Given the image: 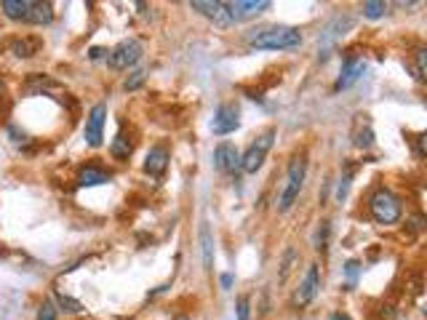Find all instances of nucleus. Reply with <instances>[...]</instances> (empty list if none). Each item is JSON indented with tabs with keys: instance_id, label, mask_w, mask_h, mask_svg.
<instances>
[{
	"instance_id": "1",
	"label": "nucleus",
	"mask_w": 427,
	"mask_h": 320,
	"mask_svg": "<svg viewBox=\"0 0 427 320\" xmlns=\"http://www.w3.org/2000/svg\"><path fill=\"white\" fill-rule=\"evenodd\" d=\"M249 46L256 51H289V49H299L302 46V33L294 30V27H283V24H275V27H262L249 33Z\"/></svg>"
},
{
	"instance_id": "2",
	"label": "nucleus",
	"mask_w": 427,
	"mask_h": 320,
	"mask_svg": "<svg viewBox=\"0 0 427 320\" xmlns=\"http://www.w3.org/2000/svg\"><path fill=\"white\" fill-rule=\"evenodd\" d=\"M302 185H305V160L302 158H294L289 166V174H286V187H283V192L278 198V211L281 214H286L291 205H294V201L302 192Z\"/></svg>"
},
{
	"instance_id": "3",
	"label": "nucleus",
	"mask_w": 427,
	"mask_h": 320,
	"mask_svg": "<svg viewBox=\"0 0 427 320\" xmlns=\"http://www.w3.org/2000/svg\"><path fill=\"white\" fill-rule=\"evenodd\" d=\"M369 205H371V214H374V219L379 224H395L401 219V201L390 190H376Z\"/></svg>"
},
{
	"instance_id": "4",
	"label": "nucleus",
	"mask_w": 427,
	"mask_h": 320,
	"mask_svg": "<svg viewBox=\"0 0 427 320\" xmlns=\"http://www.w3.org/2000/svg\"><path fill=\"white\" fill-rule=\"evenodd\" d=\"M139 59H142V43L128 37V40H120L112 51H107V65L112 69H128L134 67Z\"/></svg>"
},
{
	"instance_id": "5",
	"label": "nucleus",
	"mask_w": 427,
	"mask_h": 320,
	"mask_svg": "<svg viewBox=\"0 0 427 320\" xmlns=\"http://www.w3.org/2000/svg\"><path fill=\"white\" fill-rule=\"evenodd\" d=\"M273 136H275L273 128L265 131L262 136H256V142L249 147V150L240 155V169L246 171V174H254V171L265 163V155H267V150L273 147Z\"/></svg>"
},
{
	"instance_id": "6",
	"label": "nucleus",
	"mask_w": 427,
	"mask_h": 320,
	"mask_svg": "<svg viewBox=\"0 0 427 320\" xmlns=\"http://www.w3.org/2000/svg\"><path fill=\"white\" fill-rule=\"evenodd\" d=\"M224 8H227V14L235 24V22H246V19H254L262 11H267L270 0H235V3H224Z\"/></svg>"
},
{
	"instance_id": "7",
	"label": "nucleus",
	"mask_w": 427,
	"mask_h": 320,
	"mask_svg": "<svg viewBox=\"0 0 427 320\" xmlns=\"http://www.w3.org/2000/svg\"><path fill=\"white\" fill-rule=\"evenodd\" d=\"M238 107L235 104H219V110L214 112V120H211V131L217 136H227L233 134L235 128L240 126V118H238Z\"/></svg>"
},
{
	"instance_id": "8",
	"label": "nucleus",
	"mask_w": 427,
	"mask_h": 320,
	"mask_svg": "<svg viewBox=\"0 0 427 320\" xmlns=\"http://www.w3.org/2000/svg\"><path fill=\"white\" fill-rule=\"evenodd\" d=\"M104 120H107V104H94V110L85 118V142L91 147H99L104 139Z\"/></svg>"
},
{
	"instance_id": "9",
	"label": "nucleus",
	"mask_w": 427,
	"mask_h": 320,
	"mask_svg": "<svg viewBox=\"0 0 427 320\" xmlns=\"http://www.w3.org/2000/svg\"><path fill=\"white\" fill-rule=\"evenodd\" d=\"M214 166L222 171V174H235L240 169V152L235 144H230V142H222V144H217V150H214Z\"/></svg>"
},
{
	"instance_id": "10",
	"label": "nucleus",
	"mask_w": 427,
	"mask_h": 320,
	"mask_svg": "<svg viewBox=\"0 0 427 320\" xmlns=\"http://www.w3.org/2000/svg\"><path fill=\"white\" fill-rule=\"evenodd\" d=\"M318 288H321V272H318V264H310L308 272H305V280L299 283V291H296L294 302L299 304V307H305V304H310L318 296Z\"/></svg>"
},
{
	"instance_id": "11",
	"label": "nucleus",
	"mask_w": 427,
	"mask_h": 320,
	"mask_svg": "<svg viewBox=\"0 0 427 320\" xmlns=\"http://www.w3.org/2000/svg\"><path fill=\"white\" fill-rule=\"evenodd\" d=\"M195 11H201L203 17H208L214 24H219V27H230L233 24V19L227 14V8H224V3H211V0H195V3H190Z\"/></svg>"
},
{
	"instance_id": "12",
	"label": "nucleus",
	"mask_w": 427,
	"mask_h": 320,
	"mask_svg": "<svg viewBox=\"0 0 427 320\" xmlns=\"http://www.w3.org/2000/svg\"><path fill=\"white\" fill-rule=\"evenodd\" d=\"M3 17L11 22H27L30 24V14H33V0H3L0 3Z\"/></svg>"
},
{
	"instance_id": "13",
	"label": "nucleus",
	"mask_w": 427,
	"mask_h": 320,
	"mask_svg": "<svg viewBox=\"0 0 427 320\" xmlns=\"http://www.w3.org/2000/svg\"><path fill=\"white\" fill-rule=\"evenodd\" d=\"M363 69H366L363 59H358V56H347L344 65H342L340 81H337V91H340V88H350V85L355 83L360 75H363Z\"/></svg>"
},
{
	"instance_id": "14",
	"label": "nucleus",
	"mask_w": 427,
	"mask_h": 320,
	"mask_svg": "<svg viewBox=\"0 0 427 320\" xmlns=\"http://www.w3.org/2000/svg\"><path fill=\"white\" fill-rule=\"evenodd\" d=\"M169 166V150L163 144H158L153 150L147 152V160H144V171L150 176H163V171Z\"/></svg>"
},
{
	"instance_id": "15",
	"label": "nucleus",
	"mask_w": 427,
	"mask_h": 320,
	"mask_svg": "<svg viewBox=\"0 0 427 320\" xmlns=\"http://www.w3.org/2000/svg\"><path fill=\"white\" fill-rule=\"evenodd\" d=\"M353 27V19L350 17H337L328 27H326V33H324V49H328V46H334L337 40H340V35H344V30H350Z\"/></svg>"
},
{
	"instance_id": "16",
	"label": "nucleus",
	"mask_w": 427,
	"mask_h": 320,
	"mask_svg": "<svg viewBox=\"0 0 427 320\" xmlns=\"http://www.w3.org/2000/svg\"><path fill=\"white\" fill-rule=\"evenodd\" d=\"M110 182V174L102 169H97V166H85L81 174H78V185L81 187H99V185H107Z\"/></svg>"
},
{
	"instance_id": "17",
	"label": "nucleus",
	"mask_w": 427,
	"mask_h": 320,
	"mask_svg": "<svg viewBox=\"0 0 427 320\" xmlns=\"http://www.w3.org/2000/svg\"><path fill=\"white\" fill-rule=\"evenodd\" d=\"M201 251H203V267L211 270L214 267V235H211L208 221L201 224Z\"/></svg>"
},
{
	"instance_id": "18",
	"label": "nucleus",
	"mask_w": 427,
	"mask_h": 320,
	"mask_svg": "<svg viewBox=\"0 0 427 320\" xmlns=\"http://www.w3.org/2000/svg\"><path fill=\"white\" fill-rule=\"evenodd\" d=\"M53 19L51 3H33V14H30V24H49Z\"/></svg>"
},
{
	"instance_id": "19",
	"label": "nucleus",
	"mask_w": 427,
	"mask_h": 320,
	"mask_svg": "<svg viewBox=\"0 0 427 320\" xmlns=\"http://www.w3.org/2000/svg\"><path fill=\"white\" fill-rule=\"evenodd\" d=\"M131 150H134V144H131V142H128V139H126L123 134L115 136V142H112V147H110L112 158H118V160H128Z\"/></svg>"
},
{
	"instance_id": "20",
	"label": "nucleus",
	"mask_w": 427,
	"mask_h": 320,
	"mask_svg": "<svg viewBox=\"0 0 427 320\" xmlns=\"http://www.w3.org/2000/svg\"><path fill=\"white\" fill-rule=\"evenodd\" d=\"M35 51H37V43H35V40H27V37H22V40H14V43H11V53L19 56V59H30Z\"/></svg>"
},
{
	"instance_id": "21",
	"label": "nucleus",
	"mask_w": 427,
	"mask_h": 320,
	"mask_svg": "<svg viewBox=\"0 0 427 320\" xmlns=\"http://www.w3.org/2000/svg\"><path fill=\"white\" fill-rule=\"evenodd\" d=\"M387 14V3H382V0H369V3H363V17L366 19H379Z\"/></svg>"
},
{
	"instance_id": "22",
	"label": "nucleus",
	"mask_w": 427,
	"mask_h": 320,
	"mask_svg": "<svg viewBox=\"0 0 427 320\" xmlns=\"http://www.w3.org/2000/svg\"><path fill=\"white\" fill-rule=\"evenodd\" d=\"M425 49H417L414 51V72H417V81H425Z\"/></svg>"
},
{
	"instance_id": "23",
	"label": "nucleus",
	"mask_w": 427,
	"mask_h": 320,
	"mask_svg": "<svg viewBox=\"0 0 427 320\" xmlns=\"http://www.w3.org/2000/svg\"><path fill=\"white\" fill-rule=\"evenodd\" d=\"M56 302H59V307H62L65 312H81V310H83V304L75 302V299H69V296H65V294H56Z\"/></svg>"
},
{
	"instance_id": "24",
	"label": "nucleus",
	"mask_w": 427,
	"mask_h": 320,
	"mask_svg": "<svg viewBox=\"0 0 427 320\" xmlns=\"http://www.w3.org/2000/svg\"><path fill=\"white\" fill-rule=\"evenodd\" d=\"M238 320H251V299L249 296H238Z\"/></svg>"
},
{
	"instance_id": "25",
	"label": "nucleus",
	"mask_w": 427,
	"mask_h": 320,
	"mask_svg": "<svg viewBox=\"0 0 427 320\" xmlns=\"http://www.w3.org/2000/svg\"><path fill=\"white\" fill-rule=\"evenodd\" d=\"M37 320H56V307L51 302H43L37 310Z\"/></svg>"
},
{
	"instance_id": "26",
	"label": "nucleus",
	"mask_w": 427,
	"mask_h": 320,
	"mask_svg": "<svg viewBox=\"0 0 427 320\" xmlns=\"http://www.w3.org/2000/svg\"><path fill=\"white\" fill-rule=\"evenodd\" d=\"M144 75H147L144 69H137V72L131 75V81H126V88H128V91H134V88H139V85L144 83Z\"/></svg>"
},
{
	"instance_id": "27",
	"label": "nucleus",
	"mask_w": 427,
	"mask_h": 320,
	"mask_svg": "<svg viewBox=\"0 0 427 320\" xmlns=\"http://www.w3.org/2000/svg\"><path fill=\"white\" fill-rule=\"evenodd\" d=\"M326 235H328V221H324L318 230V249H326Z\"/></svg>"
},
{
	"instance_id": "28",
	"label": "nucleus",
	"mask_w": 427,
	"mask_h": 320,
	"mask_svg": "<svg viewBox=\"0 0 427 320\" xmlns=\"http://www.w3.org/2000/svg\"><path fill=\"white\" fill-rule=\"evenodd\" d=\"M355 144H358V147H369V144H371V131H360L358 139H355Z\"/></svg>"
},
{
	"instance_id": "29",
	"label": "nucleus",
	"mask_w": 427,
	"mask_h": 320,
	"mask_svg": "<svg viewBox=\"0 0 427 320\" xmlns=\"http://www.w3.org/2000/svg\"><path fill=\"white\" fill-rule=\"evenodd\" d=\"M102 53H107L104 49H91V59H102Z\"/></svg>"
},
{
	"instance_id": "30",
	"label": "nucleus",
	"mask_w": 427,
	"mask_h": 320,
	"mask_svg": "<svg viewBox=\"0 0 427 320\" xmlns=\"http://www.w3.org/2000/svg\"><path fill=\"white\" fill-rule=\"evenodd\" d=\"M222 286H224V288L233 286V275H222Z\"/></svg>"
},
{
	"instance_id": "31",
	"label": "nucleus",
	"mask_w": 427,
	"mask_h": 320,
	"mask_svg": "<svg viewBox=\"0 0 427 320\" xmlns=\"http://www.w3.org/2000/svg\"><path fill=\"white\" fill-rule=\"evenodd\" d=\"M331 320H353V318H350V315H344V312H334Z\"/></svg>"
},
{
	"instance_id": "32",
	"label": "nucleus",
	"mask_w": 427,
	"mask_h": 320,
	"mask_svg": "<svg viewBox=\"0 0 427 320\" xmlns=\"http://www.w3.org/2000/svg\"><path fill=\"white\" fill-rule=\"evenodd\" d=\"M174 320H192V318H187V315H176Z\"/></svg>"
}]
</instances>
